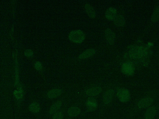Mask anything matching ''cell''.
<instances>
[{
  "label": "cell",
  "instance_id": "23",
  "mask_svg": "<svg viewBox=\"0 0 159 119\" xmlns=\"http://www.w3.org/2000/svg\"><path fill=\"white\" fill-rule=\"evenodd\" d=\"M21 93L19 92H17V91H15L14 92L15 96L18 99L20 98L21 97Z\"/></svg>",
  "mask_w": 159,
  "mask_h": 119
},
{
  "label": "cell",
  "instance_id": "8",
  "mask_svg": "<svg viewBox=\"0 0 159 119\" xmlns=\"http://www.w3.org/2000/svg\"><path fill=\"white\" fill-rule=\"evenodd\" d=\"M105 35L107 43L110 45H113L116 39L114 33L110 29L107 28L105 30Z\"/></svg>",
  "mask_w": 159,
  "mask_h": 119
},
{
  "label": "cell",
  "instance_id": "1",
  "mask_svg": "<svg viewBox=\"0 0 159 119\" xmlns=\"http://www.w3.org/2000/svg\"><path fill=\"white\" fill-rule=\"evenodd\" d=\"M128 55L131 59L142 60V62H143L145 61L144 57L148 55V52L145 47L132 45L128 46Z\"/></svg>",
  "mask_w": 159,
  "mask_h": 119
},
{
  "label": "cell",
  "instance_id": "7",
  "mask_svg": "<svg viewBox=\"0 0 159 119\" xmlns=\"http://www.w3.org/2000/svg\"><path fill=\"white\" fill-rule=\"evenodd\" d=\"M114 94V91L113 89H108L104 93L103 97V103L106 105L110 104L112 100Z\"/></svg>",
  "mask_w": 159,
  "mask_h": 119
},
{
  "label": "cell",
  "instance_id": "14",
  "mask_svg": "<svg viewBox=\"0 0 159 119\" xmlns=\"http://www.w3.org/2000/svg\"><path fill=\"white\" fill-rule=\"evenodd\" d=\"M114 24L117 26L119 27L124 26L126 24V20L124 17L122 15H117L114 20Z\"/></svg>",
  "mask_w": 159,
  "mask_h": 119
},
{
  "label": "cell",
  "instance_id": "18",
  "mask_svg": "<svg viewBox=\"0 0 159 119\" xmlns=\"http://www.w3.org/2000/svg\"><path fill=\"white\" fill-rule=\"evenodd\" d=\"M151 20L153 22H156L159 21V6L157 7L153 11Z\"/></svg>",
  "mask_w": 159,
  "mask_h": 119
},
{
  "label": "cell",
  "instance_id": "6",
  "mask_svg": "<svg viewBox=\"0 0 159 119\" xmlns=\"http://www.w3.org/2000/svg\"><path fill=\"white\" fill-rule=\"evenodd\" d=\"M86 104L87 110L88 112H92L95 111L98 106V103L96 100L92 97L88 99Z\"/></svg>",
  "mask_w": 159,
  "mask_h": 119
},
{
  "label": "cell",
  "instance_id": "20",
  "mask_svg": "<svg viewBox=\"0 0 159 119\" xmlns=\"http://www.w3.org/2000/svg\"><path fill=\"white\" fill-rule=\"evenodd\" d=\"M63 114L61 111L57 112L55 113L53 117V119H62Z\"/></svg>",
  "mask_w": 159,
  "mask_h": 119
},
{
  "label": "cell",
  "instance_id": "11",
  "mask_svg": "<svg viewBox=\"0 0 159 119\" xmlns=\"http://www.w3.org/2000/svg\"><path fill=\"white\" fill-rule=\"evenodd\" d=\"M117 10L115 8L111 7L106 11L105 17L106 19L109 20L114 21L117 16Z\"/></svg>",
  "mask_w": 159,
  "mask_h": 119
},
{
  "label": "cell",
  "instance_id": "3",
  "mask_svg": "<svg viewBox=\"0 0 159 119\" xmlns=\"http://www.w3.org/2000/svg\"><path fill=\"white\" fill-rule=\"evenodd\" d=\"M116 95L118 99L122 103H127L129 102L131 97L130 92L128 89L120 88L117 89Z\"/></svg>",
  "mask_w": 159,
  "mask_h": 119
},
{
  "label": "cell",
  "instance_id": "13",
  "mask_svg": "<svg viewBox=\"0 0 159 119\" xmlns=\"http://www.w3.org/2000/svg\"><path fill=\"white\" fill-rule=\"evenodd\" d=\"M86 13L91 19H95L96 16V13L95 9L92 5L89 4H86L85 6Z\"/></svg>",
  "mask_w": 159,
  "mask_h": 119
},
{
  "label": "cell",
  "instance_id": "2",
  "mask_svg": "<svg viewBox=\"0 0 159 119\" xmlns=\"http://www.w3.org/2000/svg\"><path fill=\"white\" fill-rule=\"evenodd\" d=\"M69 39L76 44H80L83 42L85 39V35L81 30H76L71 32L68 37Z\"/></svg>",
  "mask_w": 159,
  "mask_h": 119
},
{
  "label": "cell",
  "instance_id": "24",
  "mask_svg": "<svg viewBox=\"0 0 159 119\" xmlns=\"http://www.w3.org/2000/svg\"><path fill=\"white\" fill-rule=\"evenodd\" d=\"M157 119H159V117L157 118Z\"/></svg>",
  "mask_w": 159,
  "mask_h": 119
},
{
  "label": "cell",
  "instance_id": "17",
  "mask_svg": "<svg viewBox=\"0 0 159 119\" xmlns=\"http://www.w3.org/2000/svg\"><path fill=\"white\" fill-rule=\"evenodd\" d=\"M62 103L61 101H58L51 107L49 110V113L52 115L55 113L56 112L61 108Z\"/></svg>",
  "mask_w": 159,
  "mask_h": 119
},
{
  "label": "cell",
  "instance_id": "5",
  "mask_svg": "<svg viewBox=\"0 0 159 119\" xmlns=\"http://www.w3.org/2000/svg\"><path fill=\"white\" fill-rule=\"evenodd\" d=\"M154 103V100L150 97H145L139 100L137 103L138 108L140 109L148 108L152 106Z\"/></svg>",
  "mask_w": 159,
  "mask_h": 119
},
{
  "label": "cell",
  "instance_id": "21",
  "mask_svg": "<svg viewBox=\"0 0 159 119\" xmlns=\"http://www.w3.org/2000/svg\"><path fill=\"white\" fill-rule=\"evenodd\" d=\"M35 67L37 70H40L42 69V63L40 62H37L35 63Z\"/></svg>",
  "mask_w": 159,
  "mask_h": 119
},
{
  "label": "cell",
  "instance_id": "10",
  "mask_svg": "<svg viewBox=\"0 0 159 119\" xmlns=\"http://www.w3.org/2000/svg\"><path fill=\"white\" fill-rule=\"evenodd\" d=\"M157 110L156 107L151 106L147 108L144 115L145 119H154L157 114Z\"/></svg>",
  "mask_w": 159,
  "mask_h": 119
},
{
  "label": "cell",
  "instance_id": "12",
  "mask_svg": "<svg viewBox=\"0 0 159 119\" xmlns=\"http://www.w3.org/2000/svg\"><path fill=\"white\" fill-rule=\"evenodd\" d=\"M96 50L93 49H88L82 52L78 57L80 59H85L90 58L95 54Z\"/></svg>",
  "mask_w": 159,
  "mask_h": 119
},
{
  "label": "cell",
  "instance_id": "9",
  "mask_svg": "<svg viewBox=\"0 0 159 119\" xmlns=\"http://www.w3.org/2000/svg\"><path fill=\"white\" fill-rule=\"evenodd\" d=\"M102 91V88L99 86H95L87 89L86 94L88 96L92 97L98 96Z\"/></svg>",
  "mask_w": 159,
  "mask_h": 119
},
{
  "label": "cell",
  "instance_id": "22",
  "mask_svg": "<svg viewBox=\"0 0 159 119\" xmlns=\"http://www.w3.org/2000/svg\"><path fill=\"white\" fill-rule=\"evenodd\" d=\"M25 55L28 57H30L33 55L32 51L30 49H27L24 52Z\"/></svg>",
  "mask_w": 159,
  "mask_h": 119
},
{
  "label": "cell",
  "instance_id": "15",
  "mask_svg": "<svg viewBox=\"0 0 159 119\" xmlns=\"http://www.w3.org/2000/svg\"><path fill=\"white\" fill-rule=\"evenodd\" d=\"M80 109L77 106L70 107L68 110V114L71 117H76L79 115L81 113Z\"/></svg>",
  "mask_w": 159,
  "mask_h": 119
},
{
  "label": "cell",
  "instance_id": "4",
  "mask_svg": "<svg viewBox=\"0 0 159 119\" xmlns=\"http://www.w3.org/2000/svg\"><path fill=\"white\" fill-rule=\"evenodd\" d=\"M122 73L128 76H131L135 74V68L134 64L131 62H126L122 64L121 67Z\"/></svg>",
  "mask_w": 159,
  "mask_h": 119
},
{
  "label": "cell",
  "instance_id": "19",
  "mask_svg": "<svg viewBox=\"0 0 159 119\" xmlns=\"http://www.w3.org/2000/svg\"><path fill=\"white\" fill-rule=\"evenodd\" d=\"M29 110L32 112L34 113H37L40 111V107L38 103H33L29 106Z\"/></svg>",
  "mask_w": 159,
  "mask_h": 119
},
{
  "label": "cell",
  "instance_id": "16",
  "mask_svg": "<svg viewBox=\"0 0 159 119\" xmlns=\"http://www.w3.org/2000/svg\"><path fill=\"white\" fill-rule=\"evenodd\" d=\"M62 91L61 89H53L49 91L47 93L48 97L50 99L56 98L62 93Z\"/></svg>",
  "mask_w": 159,
  "mask_h": 119
}]
</instances>
